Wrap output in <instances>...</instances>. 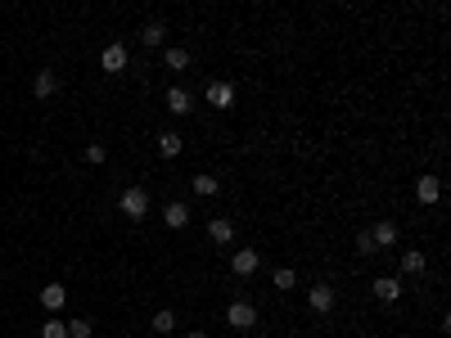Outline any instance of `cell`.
Returning <instances> with one entry per match:
<instances>
[{
  "instance_id": "1",
  "label": "cell",
  "mask_w": 451,
  "mask_h": 338,
  "mask_svg": "<svg viewBox=\"0 0 451 338\" xmlns=\"http://www.w3.org/2000/svg\"><path fill=\"white\" fill-rule=\"evenodd\" d=\"M118 208H122V217H131V221H145V212H149V194H145L140 185H131V190H122Z\"/></svg>"
},
{
  "instance_id": "2",
  "label": "cell",
  "mask_w": 451,
  "mask_h": 338,
  "mask_svg": "<svg viewBox=\"0 0 451 338\" xmlns=\"http://www.w3.org/2000/svg\"><path fill=\"white\" fill-rule=\"evenodd\" d=\"M307 302H312V312H334V302H339V293H334V289L330 284H312V289H307Z\"/></svg>"
},
{
  "instance_id": "3",
  "label": "cell",
  "mask_w": 451,
  "mask_h": 338,
  "mask_svg": "<svg viewBox=\"0 0 451 338\" xmlns=\"http://www.w3.org/2000/svg\"><path fill=\"white\" fill-rule=\"evenodd\" d=\"M100 68H104V72H122V68H127V45H122V41L104 45V54H100Z\"/></svg>"
},
{
  "instance_id": "4",
  "label": "cell",
  "mask_w": 451,
  "mask_h": 338,
  "mask_svg": "<svg viewBox=\"0 0 451 338\" xmlns=\"http://www.w3.org/2000/svg\"><path fill=\"white\" fill-rule=\"evenodd\" d=\"M226 321L235 325V330H253V325H257V312L248 302H230L226 307Z\"/></svg>"
},
{
  "instance_id": "5",
  "label": "cell",
  "mask_w": 451,
  "mask_h": 338,
  "mask_svg": "<svg viewBox=\"0 0 451 338\" xmlns=\"http://www.w3.org/2000/svg\"><path fill=\"white\" fill-rule=\"evenodd\" d=\"M190 104H194V100H190L185 86H171V91H167V109H171V118H185V113H194Z\"/></svg>"
},
{
  "instance_id": "6",
  "label": "cell",
  "mask_w": 451,
  "mask_h": 338,
  "mask_svg": "<svg viewBox=\"0 0 451 338\" xmlns=\"http://www.w3.org/2000/svg\"><path fill=\"white\" fill-rule=\"evenodd\" d=\"M208 104H213V109H230V104H235V86L230 82H213L208 86Z\"/></svg>"
},
{
  "instance_id": "7",
  "label": "cell",
  "mask_w": 451,
  "mask_h": 338,
  "mask_svg": "<svg viewBox=\"0 0 451 338\" xmlns=\"http://www.w3.org/2000/svg\"><path fill=\"white\" fill-rule=\"evenodd\" d=\"M370 293H375L379 302H397V298H402V284H397L392 275H379L375 284H370Z\"/></svg>"
},
{
  "instance_id": "8",
  "label": "cell",
  "mask_w": 451,
  "mask_h": 338,
  "mask_svg": "<svg viewBox=\"0 0 451 338\" xmlns=\"http://www.w3.org/2000/svg\"><path fill=\"white\" fill-rule=\"evenodd\" d=\"M257 262H262V257H257L253 248H239V253L230 257V270H235V275H253V270H257Z\"/></svg>"
},
{
  "instance_id": "9",
  "label": "cell",
  "mask_w": 451,
  "mask_h": 338,
  "mask_svg": "<svg viewBox=\"0 0 451 338\" xmlns=\"http://www.w3.org/2000/svg\"><path fill=\"white\" fill-rule=\"evenodd\" d=\"M438 194H443L438 176H420V180H415V199L425 203V208H429V203H438Z\"/></svg>"
},
{
  "instance_id": "10",
  "label": "cell",
  "mask_w": 451,
  "mask_h": 338,
  "mask_svg": "<svg viewBox=\"0 0 451 338\" xmlns=\"http://www.w3.org/2000/svg\"><path fill=\"white\" fill-rule=\"evenodd\" d=\"M162 221H167V230H185L190 226V208H185V203H167Z\"/></svg>"
},
{
  "instance_id": "11",
  "label": "cell",
  "mask_w": 451,
  "mask_h": 338,
  "mask_svg": "<svg viewBox=\"0 0 451 338\" xmlns=\"http://www.w3.org/2000/svg\"><path fill=\"white\" fill-rule=\"evenodd\" d=\"M370 239H375V248H392L397 244V226H392V221H379V226L370 230Z\"/></svg>"
},
{
  "instance_id": "12",
  "label": "cell",
  "mask_w": 451,
  "mask_h": 338,
  "mask_svg": "<svg viewBox=\"0 0 451 338\" xmlns=\"http://www.w3.org/2000/svg\"><path fill=\"white\" fill-rule=\"evenodd\" d=\"M54 91H59V77H54V68H41V72H36V95H41V100H50Z\"/></svg>"
},
{
  "instance_id": "13",
  "label": "cell",
  "mask_w": 451,
  "mask_h": 338,
  "mask_svg": "<svg viewBox=\"0 0 451 338\" xmlns=\"http://www.w3.org/2000/svg\"><path fill=\"white\" fill-rule=\"evenodd\" d=\"M181 149H185V140H181L176 131H162V135H158V153H162V158H176Z\"/></svg>"
},
{
  "instance_id": "14",
  "label": "cell",
  "mask_w": 451,
  "mask_h": 338,
  "mask_svg": "<svg viewBox=\"0 0 451 338\" xmlns=\"http://www.w3.org/2000/svg\"><path fill=\"white\" fill-rule=\"evenodd\" d=\"M63 298H68V289H63V284H45V289H41L45 312H59V307H63Z\"/></svg>"
},
{
  "instance_id": "15",
  "label": "cell",
  "mask_w": 451,
  "mask_h": 338,
  "mask_svg": "<svg viewBox=\"0 0 451 338\" xmlns=\"http://www.w3.org/2000/svg\"><path fill=\"white\" fill-rule=\"evenodd\" d=\"M162 63H167L171 72H181V68H190V50H181V45H167V50H162Z\"/></svg>"
},
{
  "instance_id": "16",
  "label": "cell",
  "mask_w": 451,
  "mask_h": 338,
  "mask_svg": "<svg viewBox=\"0 0 451 338\" xmlns=\"http://www.w3.org/2000/svg\"><path fill=\"white\" fill-rule=\"evenodd\" d=\"M208 235H213L217 244H230V239H235V226H230L226 217H217V221H208Z\"/></svg>"
},
{
  "instance_id": "17",
  "label": "cell",
  "mask_w": 451,
  "mask_h": 338,
  "mask_svg": "<svg viewBox=\"0 0 451 338\" xmlns=\"http://www.w3.org/2000/svg\"><path fill=\"white\" fill-rule=\"evenodd\" d=\"M402 270L406 275H425V253H402Z\"/></svg>"
},
{
  "instance_id": "18",
  "label": "cell",
  "mask_w": 451,
  "mask_h": 338,
  "mask_svg": "<svg viewBox=\"0 0 451 338\" xmlns=\"http://www.w3.org/2000/svg\"><path fill=\"white\" fill-rule=\"evenodd\" d=\"M162 36H167V27H162V23H145L140 41H145V45H162Z\"/></svg>"
},
{
  "instance_id": "19",
  "label": "cell",
  "mask_w": 451,
  "mask_h": 338,
  "mask_svg": "<svg viewBox=\"0 0 451 338\" xmlns=\"http://www.w3.org/2000/svg\"><path fill=\"white\" fill-rule=\"evenodd\" d=\"M190 185H194V194H204V199H213V194H217V180L208 176V171H204V176H194Z\"/></svg>"
},
{
  "instance_id": "20",
  "label": "cell",
  "mask_w": 451,
  "mask_h": 338,
  "mask_svg": "<svg viewBox=\"0 0 451 338\" xmlns=\"http://www.w3.org/2000/svg\"><path fill=\"white\" fill-rule=\"evenodd\" d=\"M41 338H68V325H63L59 316H54V321H45V325H41Z\"/></svg>"
},
{
  "instance_id": "21",
  "label": "cell",
  "mask_w": 451,
  "mask_h": 338,
  "mask_svg": "<svg viewBox=\"0 0 451 338\" xmlns=\"http://www.w3.org/2000/svg\"><path fill=\"white\" fill-rule=\"evenodd\" d=\"M171 330H176V316H171V312H158V316H153V334H171Z\"/></svg>"
},
{
  "instance_id": "22",
  "label": "cell",
  "mask_w": 451,
  "mask_h": 338,
  "mask_svg": "<svg viewBox=\"0 0 451 338\" xmlns=\"http://www.w3.org/2000/svg\"><path fill=\"white\" fill-rule=\"evenodd\" d=\"M357 253H361V257H375V253H379L375 239H370V230H361V235H357Z\"/></svg>"
},
{
  "instance_id": "23",
  "label": "cell",
  "mask_w": 451,
  "mask_h": 338,
  "mask_svg": "<svg viewBox=\"0 0 451 338\" xmlns=\"http://www.w3.org/2000/svg\"><path fill=\"white\" fill-rule=\"evenodd\" d=\"M91 334H95L91 321H72V325H68V338H91Z\"/></svg>"
},
{
  "instance_id": "24",
  "label": "cell",
  "mask_w": 451,
  "mask_h": 338,
  "mask_svg": "<svg viewBox=\"0 0 451 338\" xmlns=\"http://www.w3.org/2000/svg\"><path fill=\"white\" fill-rule=\"evenodd\" d=\"M293 284H298L293 270H275V289H280V293H284V289H293Z\"/></svg>"
},
{
  "instance_id": "25",
  "label": "cell",
  "mask_w": 451,
  "mask_h": 338,
  "mask_svg": "<svg viewBox=\"0 0 451 338\" xmlns=\"http://www.w3.org/2000/svg\"><path fill=\"white\" fill-rule=\"evenodd\" d=\"M86 162H104V144H86Z\"/></svg>"
},
{
  "instance_id": "26",
  "label": "cell",
  "mask_w": 451,
  "mask_h": 338,
  "mask_svg": "<svg viewBox=\"0 0 451 338\" xmlns=\"http://www.w3.org/2000/svg\"><path fill=\"white\" fill-rule=\"evenodd\" d=\"M190 338H208V334H204V330H194V334H190Z\"/></svg>"
}]
</instances>
